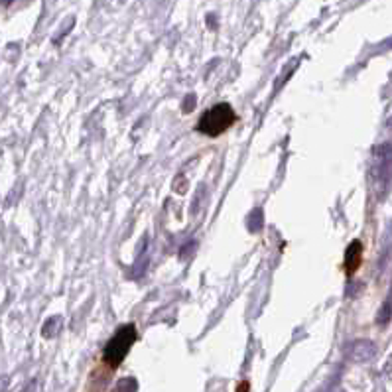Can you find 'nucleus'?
Returning a JSON list of instances; mask_svg holds the SVG:
<instances>
[{
    "instance_id": "nucleus-2",
    "label": "nucleus",
    "mask_w": 392,
    "mask_h": 392,
    "mask_svg": "<svg viewBox=\"0 0 392 392\" xmlns=\"http://www.w3.org/2000/svg\"><path fill=\"white\" fill-rule=\"evenodd\" d=\"M136 341V327L133 324L122 325L119 327V331L110 337L107 343L105 351H103V361L108 366L117 369L122 361L126 359V355L130 351V347L135 345Z\"/></svg>"
},
{
    "instance_id": "nucleus-3",
    "label": "nucleus",
    "mask_w": 392,
    "mask_h": 392,
    "mask_svg": "<svg viewBox=\"0 0 392 392\" xmlns=\"http://www.w3.org/2000/svg\"><path fill=\"white\" fill-rule=\"evenodd\" d=\"M373 182L377 186L379 193H384L389 184L392 179V146L391 144H382L379 148L375 150V156H373Z\"/></svg>"
},
{
    "instance_id": "nucleus-1",
    "label": "nucleus",
    "mask_w": 392,
    "mask_h": 392,
    "mask_svg": "<svg viewBox=\"0 0 392 392\" xmlns=\"http://www.w3.org/2000/svg\"><path fill=\"white\" fill-rule=\"evenodd\" d=\"M237 121V112L233 110L227 103H219L215 107L203 112V117L197 122V130L205 136H221L225 130H229L231 126Z\"/></svg>"
},
{
    "instance_id": "nucleus-6",
    "label": "nucleus",
    "mask_w": 392,
    "mask_h": 392,
    "mask_svg": "<svg viewBox=\"0 0 392 392\" xmlns=\"http://www.w3.org/2000/svg\"><path fill=\"white\" fill-rule=\"evenodd\" d=\"M191 105H195V99H193V95H188V101H186V105H184V110L188 112Z\"/></svg>"
},
{
    "instance_id": "nucleus-5",
    "label": "nucleus",
    "mask_w": 392,
    "mask_h": 392,
    "mask_svg": "<svg viewBox=\"0 0 392 392\" xmlns=\"http://www.w3.org/2000/svg\"><path fill=\"white\" fill-rule=\"evenodd\" d=\"M59 317H52V320H48V324L43 325V329H41V333H43V337H54L55 333H57V329H59Z\"/></svg>"
},
{
    "instance_id": "nucleus-4",
    "label": "nucleus",
    "mask_w": 392,
    "mask_h": 392,
    "mask_svg": "<svg viewBox=\"0 0 392 392\" xmlns=\"http://www.w3.org/2000/svg\"><path fill=\"white\" fill-rule=\"evenodd\" d=\"M361 243H355L347 248V255H345V268H347V274H353V272L359 268V262H361Z\"/></svg>"
},
{
    "instance_id": "nucleus-7",
    "label": "nucleus",
    "mask_w": 392,
    "mask_h": 392,
    "mask_svg": "<svg viewBox=\"0 0 392 392\" xmlns=\"http://www.w3.org/2000/svg\"><path fill=\"white\" fill-rule=\"evenodd\" d=\"M0 2H2V6H10L14 0H0Z\"/></svg>"
}]
</instances>
